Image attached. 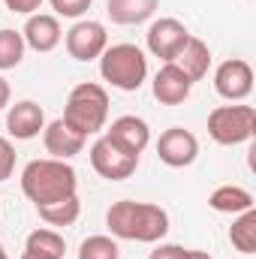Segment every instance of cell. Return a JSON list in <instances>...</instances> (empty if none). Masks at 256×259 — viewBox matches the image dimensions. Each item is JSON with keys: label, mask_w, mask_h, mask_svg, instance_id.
Listing matches in <instances>:
<instances>
[{"label": "cell", "mask_w": 256, "mask_h": 259, "mask_svg": "<svg viewBox=\"0 0 256 259\" xmlns=\"http://www.w3.org/2000/svg\"><path fill=\"white\" fill-rule=\"evenodd\" d=\"M157 6H160V0H109L106 12L115 24L133 27V24H145L148 18H154Z\"/></svg>", "instance_id": "18"}, {"label": "cell", "mask_w": 256, "mask_h": 259, "mask_svg": "<svg viewBox=\"0 0 256 259\" xmlns=\"http://www.w3.org/2000/svg\"><path fill=\"white\" fill-rule=\"evenodd\" d=\"M64 121L69 130H75L78 136H97L109 121V94L103 84L97 81H81L69 91L64 106Z\"/></svg>", "instance_id": "3"}, {"label": "cell", "mask_w": 256, "mask_h": 259, "mask_svg": "<svg viewBox=\"0 0 256 259\" xmlns=\"http://www.w3.org/2000/svg\"><path fill=\"white\" fill-rule=\"evenodd\" d=\"M229 241H232V247L238 250V253H244V256H253L256 253V211H241L235 220H232V226H229Z\"/></svg>", "instance_id": "20"}, {"label": "cell", "mask_w": 256, "mask_h": 259, "mask_svg": "<svg viewBox=\"0 0 256 259\" xmlns=\"http://www.w3.org/2000/svg\"><path fill=\"white\" fill-rule=\"evenodd\" d=\"M66 244L64 235L55 229H33L24 241V250L18 259H64Z\"/></svg>", "instance_id": "17"}, {"label": "cell", "mask_w": 256, "mask_h": 259, "mask_svg": "<svg viewBox=\"0 0 256 259\" xmlns=\"http://www.w3.org/2000/svg\"><path fill=\"white\" fill-rule=\"evenodd\" d=\"M172 64L196 84V81H202V78L208 75V69H211V49H208L205 39H199V36L190 33V39L184 42V49L178 52V58H175Z\"/></svg>", "instance_id": "16"}, {"label": "cell", "mask_w": 256, "mask_h": 259, "mask_svg": "<svg viewBox=\"0 0 256 259\" xmlns=\"http://www.w3.org/2000/svg\"><path fill=\"white\" fill-rule=\"evenodd\" d=\"M52 3V9H55V15H61V18H81L88 9H91V3L94 0H49Z\"/></svg>", "instance_id": "24"}, {"label": "cell", "mask_w": 256, "mask_h": 259, "mask_svg": "<svg viewBox=\"0 0 256 259\" xmlns=\"http://www.w3.org/2000/svg\"><path fill=\"white\" fill-rule=\"evenodd\" d=\"M12 172H15V148L6 136H0V181L12 178Z\"/></svg>", "instance_id": "25"}, {"label": "cell", "mask_w": 256, "mask_h": 259, "mask_svg": "<svg viewBox=\"0 0 256 259\" xmlns=\"http://www.w3.org/2000/svg\"><path fill=\"white\" fill-rule=\"evenodd\" d=\"M151 91H154V100L160 106H181L190 97L193 81L175 64H163L160 72L154 75V81H151Z\"/></svg>", "instance_id": "13"}, {"label": "cell", "mask_w": 256, "mask_h": 259, "mask_svg": "<svg viewBox=\"0 0 256 259\" xmlns=\"http://www.w3.org/2000/svg\"><path fill=\"white\" fill-rule=\"evenodd\" d=\"M157 157L169 166V169H184L193 166L199 157V139L184 127H169L160 133L157 139Z\"/></svg>", "instance_id": "10"}, {"label": "cell", "mask_w": 256, "mask_h": 259, "mask_svg": "<svg viewBox=\"0 0 256 259\" xmlns=\"http://www.w3.org/2000/svg\"><path fill=\"white\" fill-rule=\"evenodd\" d=\"M208 205L217 214H241V211L253 208V193L244 190V187H238V184H220L217 190H211Z\"/></svg>", "instance_id": "19"}, {"label": "cell", "mask_w": 256, "mask_h": 259, "mask_svg": "<svg viewBox=\"0 0 256 259\" xmlns=\"http://www.w3.org/2000/svg\"><path fill=\"white\" fill-rule=\"evenodd\" d=\"M9 100H12V91H9V81L0 75V112L9 106Z\"/></svg>", "instance_id": "28"}, {"label": "cell", "mask_w": 256, "mask_h": 259, "mask_svg": "<svg viewBox=\"0 0 256 259\" xmlns=\"http://www.w3.org/2000/svg\"><path fill=\"white\" fill-rule=\"evenodd\" d=\"M187 39H190V30L178 18H157V21H151V27L145 33L148 52L154 58H160L163 64H172L178 58V52L184 49Z\"/></svg>", "instance_id": "8"}, {"label": "cell", "mask_w": 256, "mask_h": 259, "mask_svg": "<svg viewBox=\"0 0 256 259\" xmlns=\"http://www.w3.org/2000/svg\"><path fill=\"white\" fill-rule=\"evenodd\" d=\"M21 36H24V46H27V49L39 52V55H49V52H55V49L61 46L64 30H61L58 15L33 12V15H27V24H24Z\"/></svg>", "instance_id": "11"}, {"label": "cell", "mask_w": 256, "mask_h": 259, "mask_svg": "<svg viewBox=\"0 0 256 259\" xmlns=\"http://www.w3.org/2000/svg\"><path fill=\"white\" fill-rule=\"evenodd\" d=\"M91 166L100 178L106 181H127L130 175L139 169V157L127 154L121 145H115L109 136H100L94 145H91Z\"/></svg>", "instance_id": "6"}, {"label": "cell", "mask_w": 256, "mask_h": 259, "mask_svg": "<svg viewBox=\"0 0 256 259\" xmlns=\"http://www.w3.org/2000/svg\"><path fill=\"white\" fill-rule=\"evenodd\" d=\"M3 3H6V9L15 12V15H33L46 0H3Z\"/></svg>", "instance_id": "26"}, {"label": "cell", "mask_w": 256, "mask_h": 259, "mask_svg": "<svg viewBox=\"0 0 256 259\" xmlns=\"http://www.w3.org/2000/svg\"><path fill=\"white\" fill-rule=\"evenodd\" d=\"M21 193L36 208H42L78 193V175L69 166V160H55V157L30 160L21 169Z\"/></svg>", "instance_id": "2"}, {"label": "cell", "mask_w": 256, "mask_h": 259, "mask_svg": "<svg viewBox=\"0 0 256 259\" xmlns=\"http://www.w3.org/2000/svg\"><path fill=\"white\" fill-rule=\"evenodd\" d=\"M0 259H9L6 256V250H3V244H0Z\"/></svg>", "instance_id": "30"}, {"label": "cell", "mask_w": 256, "mask_h": 259, "mask_svg": "<svg viewBox=\"0 0 256 259\" xmlns=\"http://www.w3.org/2000/svg\"><path fill=\"white\" fill-rule=\"evenodd\" d=\"M100 75L103 81H109L112 88L118 91H139L148 78V58L139 46L133 42H118V46H109L103 55H100Z\"/></svg>", "instance_id": "4"}, {"label": "cell", "mask_w": 256, "mask_h": 259, "mask_svg": "<svg viewBox=\"0 0 256 259\" xmlns=\"http://www.w3.org/2000/svg\"><path fill=\"white\" fill-rule=\"evenodd\" d=\"M24 36L21 30H12V27H0V72L6 69H15V66L24 61Z\"/></svg>", "instance_id": "22"}, {"label": "cell", "mask_w": 256, "mask_h": 259, "mask_svg": "<svg viewBox=\"0 0 256 259\" xmlns=\"http://www.w3.org/2000/svg\"><path fill=\"white\" fill-rule=\"evenodd\" d=\"M78 259H121L118 238H112V235H91V238H84L81 247H78Z\"/></svg>", "instance_id": "23"}, {"label": "cell", "mask_w": 256, "mask_h": 259, "mask_svg": "<svg viewBox=\"0 0 256 259\" xmlns=\"http://www.w3.org/2000/svg\"><path fill=\"white\" fill-rule=\"evenodd\" d=\"M187 250L181 244H157V250H151L148 259H184Z\"/></svg>", "instance_id": "27"}, {"label": "cell", "mask_w": 256, "mask_h": 259, "mask_svg": "<svg viewBox=\"0 0 256 259\" xmlns=\"http://www.w3.org/2000/svg\"><path fill=\"white\" fill-rule=\"evenodd\" d=\"M256 133V109L253 106H217L211 109L208 115V136L223 145V148H232V145H244L250 142Z\"/></svg>", "instance_id": "5"}, {"label": "cell", "mask_w": 256, "mask_h": 259, "mask_svg": "<svg viewBox=\"0 0 256 259\" xmlns=\"http://www.w3.org/2000/svg\"><path fill=\"white\" fill-rule=\"evenodd\" d=\"M184 259H214L211 253H205V250H187V256Z\"/></svg>", "instance_id": "29"}, {"label": "cell", "mask_w": 256, "mask_h": 259, "mask_svg": "<svg viewBox=\"0 0 256 259\" xmlns=\"http://www.w3.org/2000/svg\"><path fill=\"white\" fill-rule=\"evenodd\" d=\"M64 46L69 52L72 61H100V55L109 49V33H106V24L103 21H94V18H78L64 36Z\"/></svg>", "instance_id": "7"}, {"label": "cell", "mask_w": 256, "mask_h": 259, "mask_svg": "<svg viewBox=\"0 0 256 259\" xmlns=\"http://www.w3.org/2000/svg\"><path fill=\"white\" fill-rule=\"evenodd\" d=\"M106 136H109L115 145H121L127 154H136V157L151 145V127H148V121H145V118H136V115H121V118H115L112 127L106 130Z\"/></svg>", "instance_id": "14"}, {"label": "cell", "mask_w": 256, "mask_h": 259, "mask_svg": "<svg viewBox=\"0 0 256 259\" xmlns=\"http://www.w3.org/2000/svg\"><path fill=\"white\" fill-rule=\"evenodd\" d=\"M36 211H39V217H42L49 226L64 229V226H72V223L78 220V214H81V202H78V193H75V196H69V199L52 202V205H42V208H36Z\"/></svg>", "instance_id": "21"}, {"label": "cell", "mask_w": 256, "mask_h": 259, "mask_svg": "<svg viewBox=\"0 0 256 259\" xmlns=\"http://www.w3.org/2000/svg\"><path fill=\"white\" fill-rule=\"evenodd\" d=\"M84 142H88V139H84V136H78L75 130H69L61 118H55L52 124H46V130H42L46 154H49V157H55V160H72L75 154H81Z\"/></svg>", "instance_id": "15"}, {"label": "cell", "mask_w": 256, "mask_h": 259, "mask_svg": "<svg viewBox=\"0 0 256 259\" xmlns=\"http://www.w3.org/2000/svg\"><path fill=\"white\" fill-rule=\"evenodd\" d=\"M214 91L229 103H244L253 91V66L244 58H229L214 69Z\"/></svg>", "instance_id": "9"}, {"label": "cell", "mask_w": 256, "mask_h": 259, "mask_svg": "<svg viewBox=\"0 0 256 259\" xmlns=\"http://www.w3.org/2000/svg\"><path fill=\"white\" fill-rule=\"evenodd\" d=\"M6 130L18 142L36 139L46 130V112H42V106L33 103V100H21V103L9 106V112H6Z\"/></svg>", "instance_id": "12"}, {"label": "cell", "mask_w": 256, "mask_h": 259, "mask_svg": "<svg viewBox=\"0 0 256 259\" xmlns=\"http://www.w3.org/2000/svg\"><path fill=\"white\" fill-rule=\"evenodd\" d=\"M106 226H109L112 238L139 241V244H157L169 232V214H166V208H160L154 202L121 199L106 211Z\"/></svg>", "instance_id": "1"}]
</instances>
